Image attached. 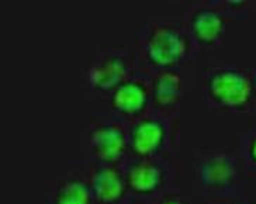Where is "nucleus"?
<instances>
[{"label":"nucleus","instance_id":"f257e3e1","mask_svg":"<svg viewBox=\"0 0 256 204\" xmlns=\"http://www.w3.org/2000/svg\"><path fill=\"white\" fill-rule=\"evenodd\" d=\"M132 51L138 68L151 75L168 69H182L197 58L180 22L170 18H148L136 24Z\"/></svg>","mask_w":256,"mask_h":204},{"label":"nucleus","instance_id":"f03ea898","mask_svg":"<svg viewBox=\"0 0 256 204\" xmlns=\"http://www.w3.org/2000/svg\"><path fill=\"white\" fill-rule=\"evenodd\" d=\"M192 178L202 200L245 194L249 178L234 148L202 146L192 155Z\"/></svg>","mask_w":256,"mask_h":204},{"label":"nucleus","instance_id":"7ed1b4c3","mask_svg":"<svg viewBox=\"0 0 256 204\" xmlns=\"http://www.w3.org/2000/svg\"><path fill=\"white\" fill-rule=\"evenodd\" d=\"M202 89L207 108L217 114H256V88L250 68L236 64L212 65L202 72Z\"/></svg>","mask_w":256,"mask_h":204},{"label":"nucleus","instance_id":"20e7f679","mask_svg":"<svg viewBox=\"0 0 256 204\" xmlns=\"http://www.w3.org/2000/svg\"><path fill=\"white\" fill-rule=\"evenodd\" d=\"M138 69L132 48L126 46H96L92 51L88 65L80 72L83 90L92 100L102 102Z\"/></svg>","mask_w":256,"mask_h":204},{"label":"nucleus","instance_id":"39448f33","mask_svg":"<svg viewBox=\"0 0 256 204\" xmlns=\"http://www.w3.org/2000/svg\"><path fill=\"white\" fill-rule=\"evenodd\" d=\"M130 156L176 158L180 150L179 116L150 110L130 124Z\"/></svg>","mask_w":256,"mask_h":204},{"label":"nucleus","instance_id":"423d86ee","mask_svg":"<svg viewBox=\"0 0 256 204\" xmlns=\"http://www.w3.org/2000/svg\"><path fill=\"white\" fill-rule=\"evenodd\" d=\"M130 124L112 114L92 113L80 130L83 160L124 164L130 158Z\"/></svg>","mask_w":256,"mask_h":204},{"label":"nucleus","instance_id":"0eeeda50","mask_svg":"<svg viewBox=\"0 0 256 204\" xmlns=\"http://www.w3.org/2000/svg\"><path fill=\"white\" fill-rule=\"evenodd\" d=\"M124 174L134 202H148L180 189V165L176 158L130 156L124 162Z\"/></svg>","mask_w":256,"mask_h":204},{"label":"nucleus","instance_id":"6e6552de","mask_svg":"<svg viewBox=\"0 0 256 204\" xmlns=\"http://www.w3.org/2000/svg\"><path fill=\"white\" fill-rule=\"evenodd\" d=\"M179 22L198 56L203 51H211L224 44L231 18L222 10L220 0H212L188 3L182 8Z\"/></svg>","mask_w":256,"mask_h":204},{"label":"nucleus","instance_id":"1a4fd4ad","mask_svg":"<svg viewBox=\"0 0 256 204\" xmlns=\"http://www.w3.org/2000/svg\"><path fill=\"white\" fill-rule=\"evenodd\" d=\"M106 113L131 124L152 110V75L138 69L100 102Z\"/></svg>","mask_w":256,"mask_h":204},{"label":"nucleus","instance_id":"9d476101","mask_svg":"<svg viewBox=\"0 0 256 204\" xmlns=\"http://www.w3.org/2000/svg\"><path fill=\"white\" fill-rule=\"evenodd\" d=\"M90 188L93 202L98 204H122L131 200L127 188L124 164L76 159Z\"/></svg>","mask_w":256,"mask_h":204},{"label":"nucleus","instance_id":"9b49d317","mask_svg":"<svg viewBox=\"0 0 256 204\" xmlns=\"http://www.w3.org/2000/svg\"><path fill=\"white\" fill-rule=\"evenodd\" d=\"M188 94V82L182 69H168L152 74V108L165 114L180 116Z\"/></svg>","mask_w":256,"mask_h":204},{"label":"nucleus","instance_id":"f8f14e48","mask_svg":"<svg viewBox=\"0 0 256 204\" xmlns=\"http://www.w3.org/2000/svg\"><path fill=\"white\" fill-rule=\"evenodd\" d=\"M44 204H94L90 188L80 168L75 165L46 189Z\"/></svg>","mask_w":256,"mask_h":204},{"label":"nucleus","instance_id":"ddd939ff","mask_svg":"<svg viewBox=\"0 0 256 204\" xmlns=\"http://www.w3.org/2000/svg\"><path fill=\"white\" fill-rule=\"evenodd\" d=\"M234 150L242 159L249 179H256V117H252L248 128L236 136Z\"/></svg>","mask_w":256,"mask_h":204},{"label":"nucleus","instance_id":"4468645a","mask_svg":"<svg viewBox=\"0 0 256 204\" xmlns=\"http://www.w3.org/2000/svg\"><path fill=\"white\" fill-rule=\"evenodd\" d=\"M134 204H198L197 202H194L193 198H190L188 196H186L182 189L172 190V192H168L162 196L155 197L152 200H148V202H134Z\"/></svg>","mask_w":256,"mask_h":204},{"label":"nucleus","instance_id":"2eb2a0df","mask_svg":"<svg viewBox=\"0 0 256 204\" xmlns=\"http://www.w3.org/2000/svg\"><path fill=\"white\" fill-rule=\"evenodd\" d=\"M220 4L226 14L232 20H244L249 16L250 3L249 2H234V0H220Z\"/></svg>","mask_w":256,"mask_h":204},{"label":"nucleus","instance_id":"dca6fc26","mask_svg":"<svg viewBox=\"0 0 256 204\" xmlns=\"http://www.w3.org/2000/svg\"><path fill=\"white\" fill-rule=\"evenodd\" d=\"M200 204H254V202H250L245 194H240V196L217 197V198L202 200Z\"/></svg>","mask_w":256,"mask_h":204},{"label":"nucleus","instance_id":"f3484780","mask_svg":"<svg viewBox=\"0 0 256 204\" xmlns=\"http://www.w3.org/2000/svg\"><path fill=\"white\" fill-rule=\"evenodd\" d=\"M250 75H252V80H254V84H255L256 88V66L250 68Z\"/></svg>","mask_w":256,"mask_h":204},{"label":"nucleus","instance_id":"a211bd4d","mask_svg":"<svg viewBox=\"0 0 256 204\" xmlns=\"http://www.w3.org/2000/svg\"><path fill=\"white\" fill-rule=\"evenodd\" d=\"M94 204H98V203H94ZM122 204H134V200L131 198V200H128V202H126V203H122Z\"/></svg>","mask_w":256,"mask_h":204},{"label":"nucleus","instance_id":"6ab92c4d","mask_svg":"<svg viewBox=\"0 0 256 204\" xmlns=\"http://www.w3.org/2000/svg\"><path fill=\"white\" fill-rule=\"evenodd\" d=\"M12 204H30V203H12Z\"/></svg>","mask_w":256,"mask_h":204},{"label":"nucleus","instance_id":"aec40b11","mask_svg":"<svg viewBox=\"0 0 256 204\" xmlns=\"http://www.w3.org/2000/svg\"><path fill=\"white\" fill-rule=\"evenodd\" d=\"M254 117H256V114H255V116H254Z\"/></svg>","mask_w":256,"mask_h":204},{"label":"nucleus","instance_id":"412c9836","mask_svg":"<svg viewBox=\"0 0 256 204\" xmlns=\"http://www.w3.org/2000/svg\"><path fill=\"white\" fill-rule=\"evenodd\" d=\"M254 204H256V203H254Z\"/></svg>","mask_w":256,"mask_h":204}]
</instances>
